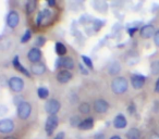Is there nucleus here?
Masks as SVG:
<instances>
[{
    "label": "nucleus",
    "instance_id": "nucleus-1",
    "mask_svg": "<svg viewBox=\"0 0 159 139\" xmlns=\"http://www.w3.org/2000/svg\"><path fill=\"white\" fill-rule=\"evenodd\" d=\"M110 87L115 95H123L129 88V82L123 76H117L112 80Z\"/></svg>",
    "mask_w": 159,
    "mask_h": 139
},
{
    "label": "nucleus",
    "instance_id": "nucleus-2",
    "mask_svg": "<svg viewBox=\"0 0 159 139\" xmlns=\"http://www.w3.org/2000/svg\"><path fill=\"white\" fill-rule=\"evenodd\" d=\"M16 113H18V116L20 119H27L30 116H31L32 113V106L30 102L27 101H23L16 106Z\"/></svg>",
    "mask_w": 159,
    "mask_h": 139
},
{
    "label": "nucleus",
    "instance_id": "nucleus-3",
    "mask_svg": "<svg viewBox=\"0 0 159 139\" xmlns=\"http://www.w3.org/2000/svg\"><path fill=\"white\" fill-rule=\"evenodd\" d=\"M8 86H9L11 91H13V93H19L24 89L25 83H24V80L21 77H19V76H12V77H10L9 80H8Z\"/></svg>",
    "mask_w": 159,
    "mask_h": 139
},
{
    "label": "nucleus",
    "instance_id": "nucleus-4",
    "mask_svg": "<svg viewBox=\"0 0 159 139\" xmlns=\"http://www.w3.org/2000/svg\"><path fill=\"white\" fill-rule=\"evenodd\" d=\"M60 109H61V103L56 98H51V99L47 100V102L45 103V111H46V113H48V115H57Z\"/></svg>",
    "mask_w": 159,
    "mask_h": 139
},
{
    "label": "nucleus",
    "instance_id": "nucleus-5",
    "mask_svg": "<svg viewBox=\"0 0 159 139\" xmlns=\"http://www.w3.org/2000/svg\"><path fill=\"white\" fill-rule=\"evenodd\" d=\"M59 125V117L57 115H48L46 119V124H45V130L48 136H51L56 128Z\"/></svg>",
    "mask_w": 159,
    "mask_h": 139
},
{
    "label": "nucleus",
    "instance_id": "nucleus-6",
    "mask_svg": "<svg viewBox=\"0 0 159 139\" xmlns=\"http://www.w3.org/2000/svg\"><path fill=\"white\" fill-rule=\"evenodd\" d=\"M75 66L74 60H73L72 57H62L59 58L56 62V67L57 68H64V70H68V71H71L73 70Z\"/></svg>",
    "mask_w": 159,
    "mask_h": 139
},
{
    "label": "nucleus",
    "instance_id": "nucleus-7",
    "mask_svg": "<svg viewBox=\"0 0 159 139\" xmlns=\"http://www.w3.org/2000/svg\"><path fill=\"white\" fill-rule=\"evenodd\" d=\"M93 110L95 111L97 114H104V113H107V111L109 110L108 101L105 99H102V98L96 99L93 104Z\"/></svg>",
    "mask_w": 159,
    "mask_h": 139
},
{
    "label": "nucleus",
    "instance_id": "nucleus-8",
    "mask_svg": "<svg viewBox=\"0 0 159 139\" xmlns=\"http://www.w3.org/2000/svg\"><path fill=\"white\" fill-rule=\"evenodd\" d=\"M14 130V122L11 119H0V132L1 134H10Z\"/></svg>",
    "mask_w": 159,
    "mask_h": 139
},
{
    "label": "nucleus",
    "instance_id": "nucleus-9",
    "mask_svg": "<svg viewBox=\"0 0 159 139\" xmlns=\"http://www.w3.org/2000/svg\"><path fill=\"white\" fill-rule=\"evenodd\" d=\"M6 22H7V25L10 28H16L19 25V23H20V14L16 11H14V10H12V11H10L8 13Z\"/></svg>",
    "mask_w": 159,
    "mask_h": 139
},
{
    "label": "nucleus",
    "instance_id": "nucleus-10",
    "mask_svg": "<svg viewBox=\"0 0 159 139\" xmlns=\"http://www.w3.org/2000/svg\"><path fill=\"white\" fill-rule=\"evenodd\" d=\"M146 83V77L141 74H132L131 75V85L134 89H142Z\"/></svg>",
    "mask_w": 159,
    "mask_h": 139
},
{
    "label": "nucleus",
    "instance_id": "nucleus-11",
    "mask_svg": "<svg viewBox=\"0 0 159 139\" xmlns=\"http://www.w3.org/2000/svg\"><path fill=\"white\" fill-rule=\"evenodd\" d=\"M42 57H43L42 50H40L39 48H37V47H33V48L30 49L29 52H27V59H29L30 62H32V64L40 62Z\"/></svg>",
    "mask_w": 159,
    "mask_h": 139
},
{
    "label": "nucleus",
    "instance_id": "nucleus-12",
    "mask_svg": "<svg viewBox=\"0 0 159 139\" xmlns=\"http://www.w3.org/2000/svg\"><path fill=\"white\" fill-rule=\"evenodd\" d=\"M56 78H57V82L60 84H66L73 78V74L72 72L68 71V70H60V71H58Z\"/></svg>",
    "mask_w": 159,
    "mask_h": 139
},
{
    "label": "nucleus",
    "instance_id": "nucleus-13",
    "mask_svg": "<svg viewBox=\"0 0 159 139\" xmlns=\"http://www.w3.org/2000/svg\"><path fill=\"white\" fill-rule=\"evenodd\" d=\"M155 33H156V29L155 26L152 24H146L144 26H142V28L139 29V35L144 39H149V38L154 37Z\"/></svg>",
    "mask_w": 159,
    "mask_h": 139
},
{
    "label": "nucleus",
    "instance_id": "nucleus-14",
    "mask_svg": "<svg viewBox=\"0 0 159 139\" xmlns=\"http://www.w3.org/2000/svg\"><path fill=\"white\" fill-rule=\"evenodd\" d=\"M47 71V67L45 65V63L43 62H37V63H33L31 65V72L32 74L34 75H37V76H40L43 74H45Z\"/></svg>",
    "mask_w": 159,
    "mask_h": 139
},
{
    "label": "nucleus",
    "instance_id": "nucleus-15",
    "mask_svg": "<svg viewBox=\"0 0 159 139\" xmlns=\"http://www.w3.org/2000/svg\"><path fill=\"white\" fill-rule=\"evenodd\" d=\"M112 124L115 126V128H117V129H123L128 125V119H126V117L123 114H118L113 119Z\"/></svg>",
    "mask_w": 159,
    "mask_h": 139
},
{
    "label": "nucleus",
    "instance_id": "nucleus-16",
    "mask_svg": "<svg viewBox=\"0 0 159 139\" xmlns=\"http://www.w3.org/2000/svg\"><path fill=\"white\" fill-rule=\"evenodd\" d=\"M12 63H13L14 68H16V70L18 72L22 73L23 75L27 76V77H30V76H31V74H30V72L26 70V67H24V66H23L22 64H21L20 58H19V55H16V57L13 58V61H12Z\"/></svg>",
    "mask_w": 159,
    "mask_h": 139
},
{
    "label": "nucleus",
    "instance_id": "nucleus-17",
    "mask_svg": "<svg viewBox=\"0 0 159 139\" xmlns=\"http://www.w3.org/2000/svg\"><path fill=\"white\" fill-rule=\"evenodd\" d=\"M51 18V12L49 9H45L43 10V11H40L39 13H38L37 15V20H36V22H37V25L38 26H40V25H43V23H44L45 20H47V19Z\"/></svg>",
    "mask_w": 159,
    "mask_h": 139
},
{
    "label": "nucleus",
    "instance_id": "nucleus-18",
    "mask_svg": "<svg viewBox=\"0 0 159 139\" xmlns=\"http://www.w3.org/2000/svg\"><path fill=\"white\" fill-rule=\"evenodd\" d=\"M94 127V119L93 117H87L85 119H82L81 124H80L79 128L82 130H89Z\"/></svg>",
    "mask_w": 159,
    "mask_h": 139
},
{
    "label": "nucleus",
    "instance_id": "nucleus-19",
    "mask_svg": "<svg viewBox=\"0 0 159 139\" xmlns=\"http://www.w3.org/2000/svg\"><path fill=\"white\" fill-rule=\"evenodd\" d=\"M120 71H121V65H120V63L118 61H113L108 66V73L112 76L118 75L120 73Z\"/></svg>",
    "mask_w": 159,
    "mask_h": 139
},
{
    "label": "nucleus",
    "instance_id": "nucleus-20",
    "mask_svg": "<svg viewBox=\"0 0 159 139\" xmlns=\"http://www.w3.org/2000/svg\"><path fill=\"white\" fill-rule=\"evenodd\" d=\"M55 51H56V53L59 55V58L66 57V52H68V50H66V47L64 46V44H62L61 41H57V42H56Z\"/></svg>",
    "mask_w": 159,
    "mask_h": 139
},
{
    "label": "nucleus",
    "instance_id": "nucleus-21",
    "mask_svg": "<svg viewBox=\"0 0 159 139\" xmlns=\"http://www.w3.org/2000/svg\"><path fill=\"white\" fill-rule=\"evenodd\" d=\"M126 139H141V130L136 127H132L126 132Z\"/></svg>",
    "mask_w": 159,
    "mask_h": 139
},
{
    "label": "nucleus",
    "instance_id": "nucleus-22",
    "mask_svg": "<svg viewBox=\"0 0 159 139\" xmlns=\"http://www.w3.org/2000/svg\"><path fill=\"white\" fill-rule=\"evenodd\" d=\"M91 110H92V106L89 102H81L79 104V112L83 115H87L91 113Z\"/></svg>",
    "mask_w": 159,
    "mask_h": 139
},
{
    "label": "nucleus",
    "instance_id": "nucleus-23",
    "mask_svg": "<svg viewBox=\"0 0 159 139\" xmlns=\"http://www.w3.org/2000/svg\"><path fill=\"white\" fill-rule=\"evenodd\" d=\"M36 6H37V2L36 0H29L25 5V11H26L27 14H32L34 13V11L36 10Z\"/></svg>",
    "mask_w": 159,
    "mask_h": 139
},
{
    "label": "nucleus",
    "instance_id": "nucleus-24",
    "mask_svg": "<svg viewBox=\"0 0 159 139\" xmlns=\"http://www.w3.org/2000/svg\"><path fill=\"white\" fill-rule=\"evenodd\" d=\"M37 96L39 97V99H43V100L47 99V98L49 97V90L44 86L39 87V88L37 89Z\"/></svg>",
    "mask_w": 159,
    "mask_h": 139
},
{
    "label": "nucleus",
    "instance_id": "nucleus-25",
    "mask_svg": "<svg viewBox=\"0 0 159 139\" xmlns=\"http://www.w3.org/2000/svg\"><path fill=\"white\" fill-rule=\"evenodd\" d=\"M150 73L152 75H158L159 74V60H154L150 63Z\"/></svg>",
    "mask_w": 159,
    "mask_h": 139
},
{
    "label": "nucleus",
    "instance_id": "nucleus-26",
    "mask_svg": "<svg viewBox=\"0 0 159 139\" xmlns=\"http://www.w3.org/2000/svg\"><path fill=\"white\" fill-rule=\"evenodd\" d=\"M81 122H82V119H81L80 115H73V116L70 119V124L72 127H79Z\"/></svg>",
    "mask_w": 159,
    "mask_h": 139
},
{
    "label": "nucleus",
    "instance_id": "nucleus-27",
    "mask_svg": "<svg viewBox=\"0 0 159 139\" xmlns=\"http://www.w3.org/2000/svg\"><path fill=\"white\" fill-rule=\"evenodd\" d=\"M31 37H32V32L30 31V29H27V31L25 32L24 34H23L22 38H21V42H22V44H24V42H27L30 39H31Z\"/></svg>",
    "mask_w": 159,
    "mask_h": 139
},
{
    "label": "nucleus",
    "instance_id": "nucleus-28",
    "mask_svg": "<svg viewBox=\"0 0 159 139\" xmlns=\"http://www.w3.org/2000/svg\"><path fill=\"white\" fill-rule=\"evenodd\" d=\"M82 60H83V63L85 64V66H86V68H93V62H92V60L89 59V57H86V55H82Z\"/></svg>",
    "mask_w": 159,
    "mask_h": 139
},
{
    "label": "nucleus",
    "instance_id": "nucleus-29",
    "mask_svg": "<svg viewBox=\"0 0 159 139\" xmlns=\"http://www.w3.org/2000/svg\"><path fill=\"white\" fill-rule=\"evenodd\" d=\"M36 46H37V48H39V47H43L45 44H46V37H44V36H38L37 39H36L35 41Z\"/></svg>",
    "mask_w": 159,
    "mask_h": 139
},
{
    "label": "nucleus",
    "instance_id": "nucleus-30",
    "mask_svg": "<svg viewBox=\"0 0 159 139\" xmlns=\"http://www.w3.org/2000/svg\"><path fill=\"white\" fill-rule=\"evenodd\" d=\"M135 111H136V108H135V104H134V103H131L130 106H129V108H128L129 114H131V115L134 114Z\"/></svg>",
    "mask_w": 159,
    "mask_h": 139
},
{
    "label": "nucleus",
    "instance_id": "nucleus-31",
    "mask_svg": "<svg viewBox=\"0 0 159 139\" xmlns=\"http://www.w3.org/2000/svg\"><path fill=\"white\" fill-rule=\"evenodd\" d=\"M152 38H154V44L156 45L157 47H159V29L156 31V33H155V35Z\"/></svg>",
    "mask_w": 159,
    "mask_h": 139
},
{
    "label": "nucleus",
    "instance_id": "nucleus-32",
    "mask_svg": "<svg viewBox=\"0 0 159 139\" xmlns=\"http://www.w3.org/2000/svg\"><path fill=\"white\" fill-rule=\"evenodd\" d=\"M94 139H106V135L104 132H97L94 136Z\"/></svg>",
    "mask_w": 159,
    "mask_h": 139
},
{
    "label": "nucleus",
    "instance_id": "nucleus-33",
    "mask_svg": "<svg viewBox=\"0 0 159 139\" xmlns=\"http://www.w3.org/2000/svg\"><path fill=\"white\" fill-rule=\"evenodd\" d=\"M55 139H64V132H58V134L56 135Z\"/></svg>",
    "mask_w": 159,
    "mask_h": 139
},
{
    "label": "nucleus",
    "instance_id": "nucleus-34",
    "mask_svg": "<svg viewBox=\"0 0 159 139\" xmlns=\"http://www.w3.org/2000/svg\"><path fill=\"white\" fill-rule=\"evenodd\" d=\"M136 31H137L136 27H134V28H129V29H128V33L130 34V36H133V35H134V33H135Z\"/></svg>",
    "mask_w": 159,
    "mask_h": 139
},
{
    "label": "nucleus",
    "instance_id": "nucleus-35",
    "mask_svg": "<svg viewBox=\"0 0 159 139\" xmlns=\"http://www.w3.org/2000/svg\"><path fill=\"white\" fill-rule=\"evenodd\" d=\"M155 91H156L157 93H159V77H158V80H156V84H155Z\"/></svg>",
    "mask_w": 159,
    "mask_h": 139
},
{
    "label": "nucleus",
    "instance_id": "nucleus-36",
    "mask_svg": "<svg viewBox=\"0 0 159 139\" xmlns=\"http://www.w3.org/2000/svg\"><path fill=\"white\" fill-rule=\"evenodd\" d=\"M149 139H159V134H157V132H152V134L150 135Z\"/></svg>",
    "mask_w": 159,
    "mask_h": 139
},
{
    "label": "nucleus",
    "instance_id": "nucleus-37",
    "mask_svg": "<svg viewBox=\"0 0 159 139\" xmlns=\"http://www.w3.org/2000/svg\"><path fill=\"white\" fill-rule=\"evenodd\" d=\"M47 3H48L49 7H53V6L56 5V1H55V0H48V1H47Z\"/></svg>",
    "mask_w": 159,
    "mask_h": 139
},
{
    "label": "nucleus",
    "instance_id": "nucleus-38",
    "mask_svg": "<svg viewBox=\"0 0 159 139\" xmlns=\"http://www.w3.org/2000/svg\"><path fill=\"white\" fill-rule=\"evenodd\" d=\"M81 71H82L83 74H89V71H87V68H84L83 66H81Z\"/></svg>",
    "mask_w": 159,
    "mask_h": 139
},
{
    "label": "nucleus",
    "instance_id": "nucleus-39",
    "mask_svg": "<svg viewBox=\"0 0 159 139\" xmlns=\"http://www.w3.org/2000/svg\"><path fill=\"white\" fill-rule=\"evenodd\" d=\"M109 139H122V138L119 136V135H113V136H111Z\"/></svg>",
    "mask_w": 159,
    "mask_h": 139
},
{
    "label": "nucleus",
    "instance_id": "nucleus-40",
    "mask_svg": "<svg viewBox=\"0 0 159 139\" xmlns=\"http://www.w3.org/2000/svg\"><path fill=\"white\" fill-rule=\"evenodd\" d=\"M3 139H16V137H12V136H7V137H5Z\"/></svg>",
    "mask_w": 159,
    "mask_h": 139
}]
</instances>
